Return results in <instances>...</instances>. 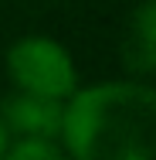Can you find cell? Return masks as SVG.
Returning a JSON list of instances; mask_svg holds the SVG:
<instances>
[{
    "mask_svg": "<svg viewBox=\"0 0 156 160\" xmlns=\"http://www.w3.org/2000/svg\"><path fill=\"white\" fill-rule=\"evenodd\" d=\"M58 136L71 160H156V89L139 82L75 89Z\"/></svg>",
    "mask_w": 156,
    "mask_h": 160,
    "instance_id": "cell-1",
    "label": "cell"
},
{
    "mask_svg": "<svg viewBox=\"0 0 156 160\" xmlns=\"http://www.w3.org/2000/svg\"><path fill=\"white\" fill-rule=\"evenodd\" d=\"M7 75L17 89L34 92V96L64 99L78 89L75 62L58 41L27 34L7 48Z\"/></svg>",
    "mask_w": 156,
    "mask_h": 160,
    "instance_id": "cell-2",
    "label": "cell"
},
{
    "mask_svg": "<svg viewBox=\"0 0 156 160\" xmlns=\"http://www.w3.org/2000/svg\"><path fill=\"white\" fill-rule=\"evenodd\" d=\"M61 99L51 96H34V92H14L0 102V123L21 136H41L54 140L61 133Z\"/></svg>",
    "mask_w": 156,
    "mask_h": 160,
    "instance_id": "cell-3",
    "label": "cell"
},
{
    "mask_svg": "<svg viewBox=\"0 0 156 160\" xmlns=\"http://www.w3.org/2000/svg\"><path fill=\"white\" fill-rule=\"evenodd\" d=\"M119 55L132 75H153L156 72V0H143L129 14V28H125Z\"/></svg>",
    "mask_w": 156,
    "mask_h": 160,
    "instance_id": "cell-4",
    "label": "cell"
},
{
    "mask_svg": "<svg viewBox=\"0 0 156 160\" xmlns=\"http://www.w3.org/2000/svg\"><path fill=\"white\" fill-rule=\"evenodd\" d=\"M0 160H71L54 140H41V136H24L17 147H7Z\"/></svg>",
    "mask_w": 156,
    "mask_h": 160,
    "instance_id": "cell-5",
    "label": "cell"
},
{
    "mask_svg": "<svg viewBox=\"0 0 156 160\" xmlns=\"http://www.w3.org/2000/svg\"><path fill=\"white\" fill-rule=\"evenodd\" d=\"M7 147H10V143H7V126L0 123V157H3V150H7Z\"/></svg>",
    "mask_w": 156,
    "mask_h": 160,
    "instance_id": "cell-6",
    "label": "cell"
}]
</instances>
